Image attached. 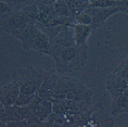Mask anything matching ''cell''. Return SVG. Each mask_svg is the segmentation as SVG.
Wrapping results in <instances>:
<instances>
[{
  "instance_id": "cell-9",
  "label": "cell",
  "mask_w": 128,
  "mask_h": 127,
  "mask_svg": "<svg viewBox=\"0 0 128 127\" xmlns=\"http://www.w3.org/2000/svg\"><path fill=\"white\" fill-rule=\"evenodd\" d=\"M128 87V81L122 78L120 76H118L117 73L112 72L106 81V88L108 91V93L110 94V98L114 99L118 96H120Z\"/></svg>"
},
{
  "instance_id": "cell-4",
  "label": "cell",
  "mask_w": 128,
  "mask_h": 127,
  "mask_svg": "<svg viewBox=\"0 0 128 127\" xmlns=\"http://www.w3.org/2000/svg\"><path fill=\"white\" fill-rule=\"evenodd\" d=\"M39 17V5L30 4L20 10H14L12 14L2 18V28L5 33L13 35L28 24H35Z\"/></svg>"
},
{
  "instance_id": "cell-20",
  "label": "cell",
  "mask_w": 128,
  "mask_h": 127,
  "mask_svg": "<svg viewBox=\"0 0 128 127\" xmlns=\"http://www.w3.org/2000/svg\"><path fill=\"white\" fill-rule=\"evenodd\" d=\"M56 0H33V4L36 5H53Z\"/></svg>"
},
{
  "instance_id": "cell-6",
  "label": "cell",
  "mask_w": 128,
  "mask_h": 127,
  "mask_svg": "<svg viewBox=\"0 0 128 127\" xmlns=\"http://www.w3.org/2000/svg\"><path fill=\"white\" fill-rule=\"evenodd\" d=\"M29 116V107L26 106H9V107H2L0 111V119H2V124L12 121H28Z\"/></svg>"
},
{
  "instance_id": "cell-1",
  "label": "cell",
  "mask_w": 128,
  "mask_h": 127,
  "mask_svg": "<svg viewBox=\"0 0 128 127\" xmlns=\"http://www.w3.org/2000/svg\"><path fill=\"white\" fill-rule=\"evenodd\" d=\"M55 62V68L62 74H68L84 67L88 59V44L76 43L72 28L64 25L50 40V55Z\"/></svg>"
},
{
  "instance_id": "cell-10",
  "label": "cell",
  "mask_w": 128,
  "mask_h": 127,
  "mask_svg": "<svg viewBox=\"0 0 128 127\" xmlns=\"http://www.w3.org/2000/svg\"><path fill=\"white\" fill-rule=\"evenodd\" d=\"M36 29H38L36 23L35 24H28L24 28H22L20 30H18L16 33H14L13 37L16 38L18 40H20L22 48L24 50H30L32 49V44L34 42V38H35Z\"/></svg>"
},
{
  "instance_id": "cell-13",
  "label": "cell",
  "mask_w": 128,
  "mask_h": 127,
  "mask_svg": "<svg viewBox=\"0 0 128 127\" xmlns=\"http://www.w3.org/2000/svg\"><path fill=\"white\" fill-rule=\"evenodd\" d=\"M109 113H110V116H118V114H122V113H128V87L120 96L112 99Z\"/></svg>"
},
{
  "instance_id": "cell-14",
  "label": "cell",
  "mask_w": 128,
  "mask_h": 127,
  "mask_svg": "<svg viewBox=\"0 0 128 127\" xmlns=\"http://www.w3.org/2000/svg\"><path fill=\"white\" fill-rule=\"evenodd\" d=\"M44 126H68V117L66 114H58L52 112L44 121Z\"/></svg>"
},
{
  "instance_id": "cell-11",
  "label": "cell",
  "mask_w": 128,
  "mask_h": 127,
  "mask_svg": "<svg viewBox=\"0 0 128 127\" xmlns=\"http://www.w3.org/2000/svg\"><path fill=\"white\" fill-rule=\"evenodd\" d=\"M30 50H34L40 55H50V38L40 28L36 29L35 38H34Z\"/></svg>"
},
{
  "instance_id": "cell-2",
  "label": "cell",
  "mask_w": 128,
  "mask_h": 127,
  "mask_svg": "<svg viewBox=\"0 0 128 127\" xmlns=\"http://www.w3.org/2000/svg\"><path fill=\"white\" fill-rule=\"evenodd\" d=\"M45 74H46L45 69L34 66H28L14 71L12 73V79L18 82L20 86L19 96L33 99L38 94V91L44 81Z\"/></svg>"
},
{
  "instance_id": "cell-17",
  "label": "cell",
  "mask_w": 128,
  "mask_h": 127,
  "mask_svg": "<svg viewBox=\"0 0 128 127\" xmlns=\"http://www.w3.org/2000/svg\"><path fill=\"white\" fill-rule=\"evenodd\" d=\"M113 72L117 73L118 76H120L122 78L128 81V57H126L122 62L118 63V66L114 68Z\"/></svg>"
},
{
  "instance_id": "cell-7",
  "label": "cell",
  "mask_w": 128,
  "mask_h": 127,
  "mask_svg": "<svg viewBox=\"0 0 128 127\" xmlns=\"http://www.w3.org/2000/svg\"><path fill=\"white\" fill-rule=\"evenodd\" d=\"M59 72L58 71H46V74L44 77V81L38 91V96L48 99V101H54V94H55V87L58 82Z\"/></svg>"
},
{
  "instance_id": "cell-15",
  "label": "cell",
  "mask_w": 128,
  "mask_h": 127,
  "mask_svg": "<svg viewBox=\"0 0 128 127\" xmlns=\"http://www.w3.org/2000/svg\"><path fill=\"white\" fill-rule=\"evenodd\" d=\"M53 8H54V12L56 15H60V17H67V18H73L72 13H70V9L68 7V3L67 0H56V2L53 4Z\"/></svg>"
},
{
  "instance_id": "cell-5",
  "label": "cell",
  "mask_w": 128,
  "mask_h": 127,
  "mask_svg": "<svg viewBox=\"0 0 128 127\" xmlns=\"http://www.w3.org/2000/svg\"><path fill=\"white\" fill-rule=\"evenodd\" d=\"M86 10L92 17V27H93L94 30L100 28L106 23V20H108V18H110L114 14H118V13L128 14V10L124 7H112V8H93V7H88Z\"/></svg>"
},
{
  "instance_id": "cell-19",
  "label": "cell",
  "mask_w": 128,
  "mask_h": 127,
  "mask_svg": "<svg viewBox=\"0 0 128 127\" xmlns=\"http://www.w3.org/2000/svg\"><path fill=\"white\" fill-rule=\"evenodd\" d=\"M0 9H2V10H0V12H2V18L3 17H6V15H9V14H12L14 12V8L10 4L5 3V2L0 3Z\"/></svg>"
},
{
  "instance_id": "cell-23",
  "label": "cell",
  "mask_w": 128,
  "mask_h": 127,
  "mask_svg": "<svg viewBox=\"0 0 128 127\" xmlns=\"http://www.w3.org/2000/svg\"><path fill=\"white\" fill-rule=\"evenodd\" d=\"M80 2H88V3H90L92 0H80Z\"/></svg>"
},
{
  "instance_id": "cell-3",
  "label": "cell",
  "mask_w": 128,
  "mask_h": 127,
  "mask_svg": "<svg viewBox=\"0 0 128 127\" xmlns=\"http://www.w3.org/2000/svg\"><path fill=\"white\" fill-rule=\"evenodd\" d=\"M92 97L93 89L90 87L86 86L77 78L59 73L54 99L67 98L73 101H92Z\"/></svg>"
},
{
  "instance_id": "cell-18",
  "label": "cell",
  "mask_w": 128,
  "mask_h": 127,
  "mask_svg": "<svg viewBox=\"0 0 128 127\" xmlns=\"http://www.w3.org/2000/svg\"><path fill=\"white\" fill-rule=\"evenodd\" d=\"M74 23H78V24H84V25H92V17L90 14L84 10L80 14H78L74 19Z\"/></svg>"
},
{
  "instance_id": "cell-21",
  "label": "cell",
  "mask_w": 128,
  "mask_h": 127,
  "mask_svg": "<svg viewBox=\"0 0 128 127\" xmlns=\"http://www.w3.org/2000/svg\"><path fill=\"white\" fill-rule=\"evenodd\" d=\"M119 2H120V5L124 7V8L128 10V0H119Z\"/></svg>"
},
{
  "instance_id": "cell-8",
  "label": "cell",
  "mask_w": 128,
  "mask_h": 127,
  "mask_svg": "<svg viewBox=\"0 0 128 127\" xmlns=\"http://www.w3.org/2000/svg\"><path fill=\"white\" fill-rule=\"evenodd\" d=\"M20 94V86L18 82L12 79L6 84L2 87V94H0V103L2 107H9L14 106L19 98Z\"/></svg>"
},
{
  "instance_id": "cell-16",
  "label": "cell",
  "mask_w": 128,
  "mask_h": 127,
  "mask_svg": "<svg viewBox=\"0 0 128 127\" xmlns=\"http://www.w3.org/2000/svg\"><path fill=\"white\" fill-rule=\"evenodd\" d=\"M93 8H112V7H122L119 0H96L89 4Z\"/></svg>"
},
{
  "instance_id": "cell-22",
  "label": "cell",
  "mask_w": 128,
  "mask_h": 127,
  "mask_svg": "<svg viewBox=\"0 0 128 127\" xmlns=\"http://www.w3.org/2000/svg\"><path fill=\"white\" fill-rule=\"evenodd\" d=\"M2 2H5V3H8V4H10V3H12V0H2Z\"/></svg>"
},
{
  "instance_id": "cell-12",
  "label": "cell",
  "mask_w": 128,
  "mask_h": 127,
  "mask_svg": "<svg viewBox=\"0 0 128 127\" xmlns=\"http://www.w3.org/2000/svg\"><path fill=\"white\" fill-rule=\"evenodd\" d=\"M73 32V37L77 44L79 45H86L88 44V39L94 32L92 25H84V24H78V23H72L69 24Z\"/></svg>"
}]
</instances>
